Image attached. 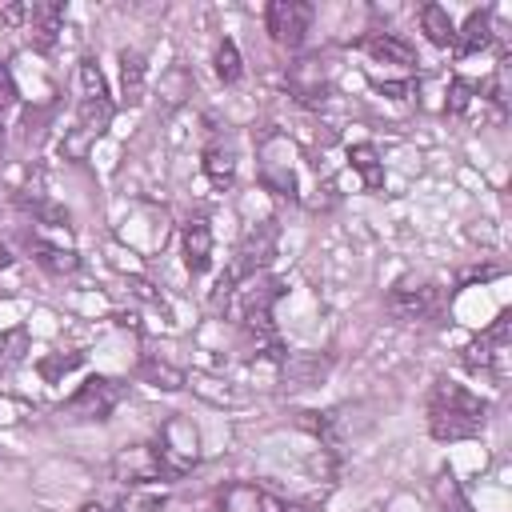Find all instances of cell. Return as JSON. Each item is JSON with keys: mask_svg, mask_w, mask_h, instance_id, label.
<instances>
[{"mask_svg": "<svg viewBox=\"0 0 512 512\" xmlns=\"http://www.w3.org/2000/svg\"><path fill=\"white\" fill-rule=\"evenodd\" d=\"M484 400L472 396L464 384L440 380L428 400V432L436 440H468L484 428Z\"/></svg>", "mask_w": 512, "mask_h": 512, "instance_id": "1", "label": "cell"}, {"mask_svg": "<svg viewBox=\"0 0 512 512\" xmlns=\"http://www.w3.org/2000/svg\"><path fill=\"white\" fill-rule=\"evenodd\" d=\"M156 452H160L168 476H184L188 468H196V460H200V432H196V424L188 416L172 412L164 420V428H160Z\"/></svg>", "mask_w": 512, "mask_h": 512, "instance_id": "2", "label": "cell"}, {"mask_svg": "<svg viewBox=\"0 0 512 512\" xmlns=\"http://www.w3.org/2000/svg\"><path fill=\"white\" fill-rule=\"evenodd\" d=\"M164 460L156 452V444H124L112 456V480L128 484V488H148L156 480H164Z\"/></svg>", "mask_w": 512, "mask_h": 512, "instance_id": "3", "label": "cell"}, {"mask_svg": "<svg viewBox=\"0 0 512 512\" xmlns=\"http://www.w3.org/2000/svg\"><path fill=\"white\" fill-rule=\"evenodd\" d=\"M264 28L280 48H300L312 28V4L304 0H272L264 8Z\"/></svg>", "mask_w": 512, "mask_h": 512, "instance_id": "4", "label": "cell"}, {"mask_svg": "<svg viewBox=\"0 0 512 512\" xmlns=\"http://www.w3.org/2000/svg\"><path fill=\"white\" fill-rule=\"evenodd\" d=\"M124 384L120 380H112V376H88L76 392H72V400H68V412L72 416H80V420H104L120 400H124Z\"/></svg>", "mask_w": 512, "mask_h": 512, "instance_id": "5", "label": "cell"}, {"mask_svg": "<svg viewBox=\"0 0 512 512\" xmlns=\"http://www.w3.org/2000/svg\"><path fill=\"white\" fill-rule=\"evenodd\" d=\"M216 508H220V512H288L284 500H276L268 488L248 484V480H236V484L220 488Z\"/></svg>", "mask_w": 512, "mask_h": 512, "instance_id": "6", "label": "cell"}, {"mask_svg": "<svg viewBox=\"0 0 512 512\" xmlns=\"http://www.w3.org/2000/svg\"><path fill=\"white\" fill-rule=\"evenodd\" d=\"M288 88L304 104L324 100V92H328V64L320 56H300L296 64H288Z\"/></svg>", "mask_w": 512, "mask_h": 512, "instance_id": "7", "label": "cell"}, {"mask_svg": "<svg viewBox=\"0 0 512 512\" xmlns=\"http://www.w3.org/2000/svg\"><path fill=\"white\" fill-rule=\"evenodd\" d=\"M260 180L276 196H292L296 192V172H292L288 156H276V140L272 136L260 144Z\"/></svg>", "mask_w": 512, "mask_h": 512, "instance_id": "8", "label": "cell"}, {"mask_svg": "<svg viewBox=\"0 0 512 512\" xmlns=\"http://www.w3.org/2000/svg\"><path fill=\"white\" fill-rule=\"evenodd\" d=\"M364 48H368V56L372 60H380V64H396V68H412L416 64V48L404 40V36H396V32H368L364 36Z\"/></svg>", "mask_w": 512, "mask_h": 512, "instance_id": "9", "label": "cell"}, {"mask_svg": "<svg viewBox=\"0 0 512 512\" xmlns=\"http://www.w3.org/2000/svg\"><path fill=\"white\" fill-rule=\"evenodd\" d=\"M184 264H188V272L192 276H200V272H208V264H212V228H208V220H188L184 224Z\"/></svg>", "mask_w": 512, "mask_h": 512, "instance_id": "10", "label": "cell"}, {"mask_svg": "<svg viewBox=\"0 0 512 512\" xmlns=\"http://www.w3.org/2000/svg\"><path fill=\"white\" fill-rule=\"evenodd\" d=\"M184 388H192L200 400H208L212 408H240L248 396L244 392H236L232 388V380H220V376H208V372H188V384Z\"/></svg>", "mask_w": 512, "mask_h": 512, "instance_id": "11", "label": "cell"}, {"mask_svg": "<svg viewBox=\"0 0 512 512\" xmlns=\"http://www.w3.org/2000/svg\"><path fill=\"white\" fill-rule=\"evenodd\" d=\"M64 28V4H28V32L40 48H52L56 44V32Z\"/></svg>", "mask_w": 512, "mask_h": 512, "instance_id": "12", "label": "cell"}, {"mask_svg": "<svg viewBox=\"0 0 512 512\" xmlns=\"http://www.w3.org/2000/svg\"><path fill=\"white\" fill-rule=\"evenodd\" d=\"M120 88H124V104H140L148 92V64L136 48L120 52Z\"/></svg>", "mask_w": 512, "mask_h": 512, "instance_id": "13", "label": "cell"}, {"mask_svg": "<svg viewBox=\"0 0 512 512\" xmlns=\"http://www.w3.org/2000/svg\"><path fill=\"white\" fill-rule=\"evenodd\" d=\"M160 104L172 112V108H180V104H188V96L196 92V76H192V68H184V64H172V68H164L160 72Z\"/></svg>", "mask_w": 512, "mask_h": 512, "instance_id": "14", "label": "cell"}, {"mask_svg": "<svg viewBox=\"0 0 512 512\" xmlns=\"http://www.w3.org/2000/svg\"><path fill=\"white\" fill-rule=\"evenodd\" d=\"M456 52H480V48H488L492 44V12L488 8H480V12H468V20H464V28L456 32Z\"/></svg>", "mask_w": 512, "mask_h": 512, "instance_id": "15", "label": "cell"}, {"mask_svg": "<svg viewBox=\"0 0 512 512\" xmlns=\"http://www.w3.org/2000/svg\"><path fill=\"white\" fill-rule=\"evenodd\" d=\"M112 116H116V104L104 96V100H80L76 104V120H80V132L84 136H104L108 132V124H112Z\"/></svg>", "mask_w": 512, "mask_h": 512, "instance_id": "16", "label": "cell"}, {"mask_svg": "<svg viewBox=\"0 0 512 512\" xmlns=\"http://www.w3.org/2000/svg\"><path fill=\"white\" fill-rule=\"evenodd\" d=\"M388 308L404 320H416L424 308H428V288L424 284H412V280H400L392 292H388Z\"/></svg>", "mask_w": 512, "mask_h": 512, "instance_id": "17", "label": "cell"}, {"mask_svg": "<svg viewBox=\"0 0 512 512\" xmlns=\"http://www.w3.org/2000/svg\"><path fill=\"white\" fill-rule=\"evenodd\" d=\"M204 172H208V180L220 184V188L232 184V176H236V148L224 144V140L208 144V148H204Z\"/></svg>", "mask_w": 512, "mask_h": 512, "instance_id": "18", "label": "cell"}, {"mask_svg": "<svg viewBox=\"0 0 512 512\" xmlns=\"http://www.w3.org/2000/svg\"><path fill=\"white\" fill-rule=\"evenodd\" d=\"M140 376H144L148 384L164 388V392H180V388L188 384V372L176 368V364H168V360H160V356H144V360H140Z\"/></svg>", "mask_w": 512, "mask_h": 512, "instance_id": "19", "label": "cell"}, {"mask_svg": "<svg viewBox=\"0 0 512 512\" xmlns=\"http://www.w3.org/2000/svg\"><path fill=\"white\" fill-rule=\"evenodd\" d=\"M420 28H424V36H428L432 44H440V48H448V44L456 40V24H452V16H448L444 4H424V8H420Z\"/></svg>", "mask_w": 512, "mask_h": 512, "instance_id": "20", "label": "cell"}, {"mask_svg": "<svg viewBox=\"0 0 512 512\" xmlns=\"http://www.w3.org/2000/svg\"><path fill=\"white\" fill-rule=\"evenodd\" d=\"M348 160H352V168L360 172V180H364V188H384V164H380V152L372 148V144H352L348 148Z\"/></svg>", "mask_w": 512, "mask_h": 512, "instance_id": "21", "label": "cell"}, {"mask_svg": "<svg viewBox=\"0 0 512 512\" xmlns=\"http://www.w3.org/2000/svg\"><path fill=\"white\" fill-rule=\"evenodd\" d=\"M32 256H36L48 272H56V276H68V272L80 268L76 248H64V244H40V240H32Z\"/></svg>", "mask_w": 512, "mask_h": 512, "instance_id": "22", "label": "cell"}, {"mask_svg": "<svg viewBox=\"0 0 512 512\" xmlns=\"http://www.w3.org/2000/svg\"><path fill=\"white\" fill-rule=\"evenodd\" d=\"M76 92H80V100H104L108 96V80L92 56H84L76 64Z\"/></svg>", "mask_w": 512, "mask_h": 512, "instance_id": "23", "label": "cell"}, {"mask_svg": "<svg viewBox=\"0 0 512 512\" xmlns=\"http://www.w3.org/2000/svg\"><path fill=\"white\" fill-rule=\"evenodd\" d=\"M108 512H164V492H148V488H128Z\"/></svg>", "mask_w": 512, "mask_h": 512, "instance_id": "24", "label": "cell"}, {"mask_svg": "<svg viewBox=\"0 0 512 512\" xmlns=\"http://www.w3.org/2000/svg\"><path fill=\"white\" fill-rule=\"evenodd\" d=\"M216 76H220L224 84H236V80L244 76V64H240V48H236L232 40H220V44H216Z\"/></svg>", "mask_w": 512, "mask_h": 512, "instance_id": "25", "label": "cell"}, {"mask_svg": "<svg viewBox=\"0 0 512 512\" xmlns=\"http://www.w3.org/2000/svg\"><path fill=\"white\" fill-rule=\"evenodd\" d=\"M436 500H440V512H476V508L468 504L464 488H460L452 476H440V484H436Z\"/></svg>", "mask_w": 512, "mask_h": 512, "instance_id": "26", "label": "cell"}, {"mask_svg": "<svg viewBox=\"0 0 512 512\" xmlns=\"http://www.w3.org/2000/svg\"><path fill=\"white\" fill-rule=\"evenodd\" d=\"M472 100H476V84L456 76V80L448 84V100H444V108H448V112H464Z\"/></svg>", "mask_w": 512, "mask_h": 512, "instance_id": "27", "label": "cell"}, {"mask_svg": "<svg viewBox=\"0 0 512 512\" xmlns=\"http://www.w3.org/2000/svg\"><path fill=\"white\" fill-rule=\"evenodd\" d=\"M76 364H80V352H72V356H48V360H40V372H44V380H56L60 372H68Z\"/></svg>", "mask_w": 512, "mask_h": 512, "instance_id": "28", "label": "cell"}, {"mask_svg": "<svg viewBox=\"0 0 512 512\" xmlns=\"http://www.w3.org/2000/svg\"><path fill=\"white\" fill-rule=\"evenodd\" d=\"M16 96V84H12V72H8V64H0V104H8Z\"/></svg>", "mask_w": 512, "mask_h": 512, "instance_id": "29", "label": "cell"}, {"mask_svg": "<svg viewBox=\"0 0 512 512\" xmlns=\"http://www.w3.org/2000/svg\"><path fill=\"white\" fill-rule=\"evenodd\" d=\"M76 512H108V508H104V504H100V500H88V504H80V508H76Z\"/></svg>", "mask_w": 512, "mask_h": 512, "instance_id": "30", "label": "cell"}, {"mask_svg": "<svg viewBox=\"0 0 512 512\" xmlns=\"http://www.w3.org/2000/svg\"><path fill=\"white\" fill-rule=\"evenodd\" d=\"M8 264H12V252H8V244H4V240H0V272H4V268H8Z\"/></svg>", "mask_w": 512, "mask_h": 512, "instance_id": "31", "label": "cell"}, {"mask_svg": "<svg viewBox=\"0 0 512 512\" xmlns=\"http://www.w3.org/2000/svg\"><path fill=\"white\" fill-rule=\"evenodd\" d=\"M0 140H4V120H0Z\"/></svg>", "mask_w": 512, "mask_h": 512, "instance_id": "32", "label": "cell"}]
</instances>
